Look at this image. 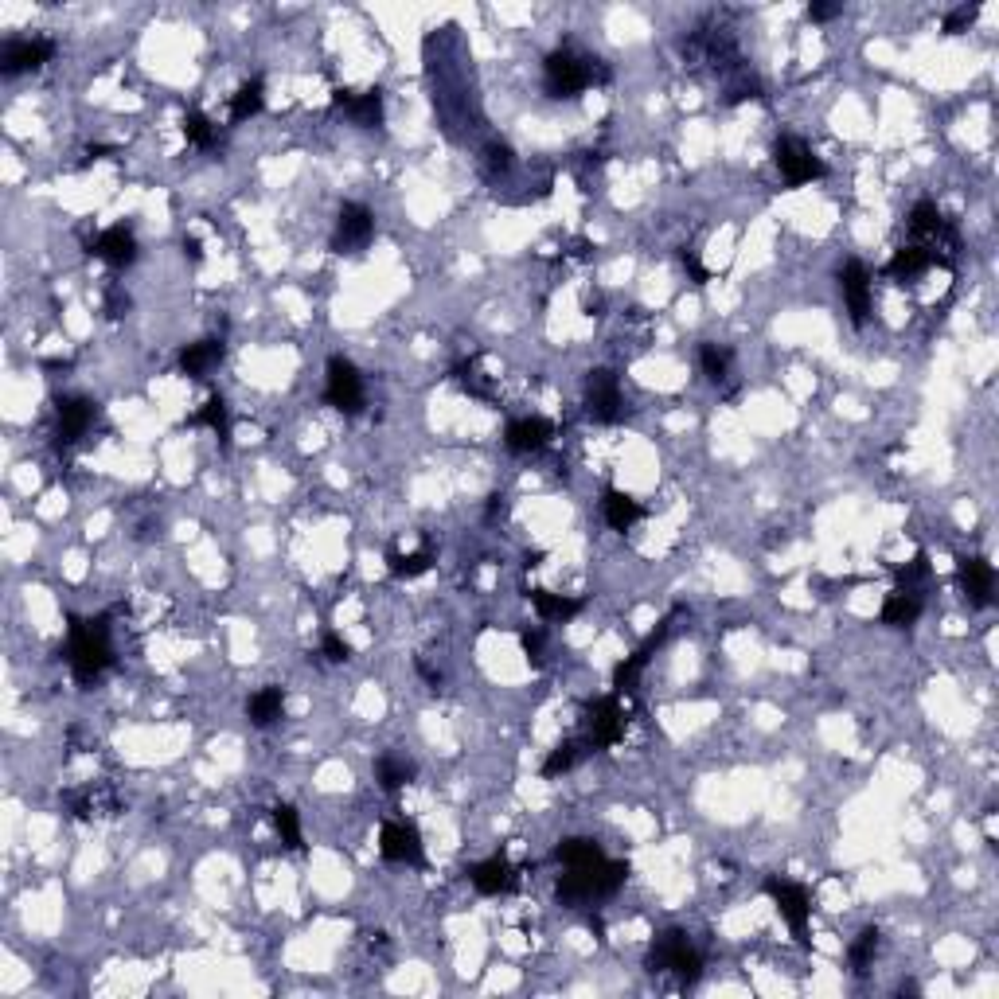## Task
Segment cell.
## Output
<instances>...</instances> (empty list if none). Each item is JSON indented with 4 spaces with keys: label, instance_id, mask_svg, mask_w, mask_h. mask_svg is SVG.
<instances>
[{
    "label": "cell",
    "instance_id": "6da1fadb",
    "mask_svg": "<svg viewBox=\"0 0 999 999\" xmlns=\"http://www.w3.org/2000/svg\"><path fill=\"white\" fill-rule=\"evenodd\" d=\"M629 879V863H590V867H566V875H559V886H555V898L559 906H594V902H605L613 898L621 886Z\"/></svg>",
    "mask_w": 999,
    "mask_h": 999
},
{
    "label": "cell",
    "instance_id": "7a4b0ae2",
    "mask_svg": "<svg viewBox=\"0 0 999 999\" xmlns=\"http://www.w3.org/2000/svg\"><path fill=\"white\" fill-rule=\"evenodd\" d=\"M67 660L79 683H94L110 664H114V648H110V617H94L82 621L71 617V644H67Z\"/></svg>",
    "mask_w": 999,
    "mask_h": 999
},
{
    "label": "cell",
    "instance_id": "3957f363",
    "mask_svg": "<svg viewBox=\"0 0 999 999\" xmlns=\"http://www.w3.org/2000/svg\"><path fill=\"white\" fill-rule=\"evenodd\" d=\"M594 79H598V59L578 55L570 47L551 51L543 63V82L551 98H578L586 86H594Z\"/></svg>",
    "mask_w": 999,
    "mask_h": 999
},
{
    "label": "cell",
    "instance_id": "277c9868",
    "mask_svg": "<svg viewBox=\"0 0 999 999\" xmlns=\"http://www.w3.org/2000/svg\"><path fill=\"white\" fill-rule=\"evenodd\" d=\"M648 972H676L683 984H695L703 972V960L691 949L683 929H664L648 949Z\"/></svg>",
    "mask_w": 999,
    "mask_h": 999
},
{
    "label": "cell",
    "instance_id": "5b68a950",
    "mask_svg": "<svg viewBox=\"0 0 999 999\" xmlns=\"http://www.w3.org/2000/svg\"><path fill=\"white\" fill-rule=\"evenodd\" d=\"M765 894L773 898V906H777V914L789 921V929H793V937H797V945H812V937H808V914H812V898H808V890L793 879H781V875H769L765 879Z\"/></svg>",
    "mask_w": 999,
    "mask_h": 999
},
{
    "label": "cell",
    "instance_id": "8992f818",
    "mask_svg": "<svg viewBox=\"0 0 999 999\" xmlns=\"http://www.w3.org/2000/svg\"><path fill=\"white\" fill-rule=\"evenodd\" d=\"M324 399L328 406H336L340 414H360L367 395H363V375L360 367L344 356H332L328 360V375H324Z\"/></svg>",
    "mask_w": 999,
    "mask_h": 999
},
{
    "label": "cell",
    "instance_id": "52a82bcc",
    "mask_svg": "<svg viewBox=\"0 0 999 999\" xmlns=\"http://www.w3.org/2000/svg\"><path fill=\"white\" fill-rule=\"evenodd\" d=\"M773 164H777V172H781V180H785L789 188L812 184V180H820V176L828 172L824 160L816 157L804 141H797V137H781V141L773 145Z\"/></svg>",
    "mask_w": 999,
    "mask_h": 999
},
{
    "label": "cell",
    "instance_id": "ba28073f",
    "mask_svg": "<svg viewBox=\"0 0 999 999\" xmlns=\"http://www.w3.org/2000/svg\"><path fill=\"white\" fill-rule=\"evenodd\" d=\"M586 414L601 422V426H613L621 422L625 414V395H621V379L609 371V367H594L586 375Z\"/></svg>",
    "mask_w": 999,
    "mask_h": 999
},
{
    "label": "cell",
    "instance_id": "9c48e42d",
    "mask_svg": "<svg viewBox=\"0 0 999 999\" xmlns=\"http://www.w3.org/2000/svg\"><path fill=\"white\" fill-rule=\"evenodd\" d=\"M379 851L387 863H406V867H422L426 863V847H422V832L410 820H387L379 832Z\"/></svg>",
    "mask_w": 999,
    "mask_h": 999
},
{
    "label": "cell",
    "instance_id": "30bf717a",
    "mask_svg": "<svg viewBox=\"0 0 999 999\" xmlns=\"http://www.w3.org/2000/svg\"><path fill=\"white\" fill-rule=\"evenodd\" d=\"M371 239H375V215H371L363 203H344L340 215H336L332 250H336V254H360Z\"/></svg>",
    "mask_w": 999,
    "mask_h": 999
},
{
    "label": "cell",
    "instance_id": "8fae6325",
    "mask_svg": "<svg viewBox=\"0 0 999 999\" xmlns=\"http://www.w3.org/2000/svg\"><path fill=\"white\" fill-rule=\"evenodd\" d=\"M586 734L594 750H609L625 738V711L617 703V695H601L586 707Z\"/></svg>",
    "mask_w": 999,
    "mask_h": 999
},
{
    "label": "cell",
    "instance_id": "7c38bea8",
    "mask_svg": "<svg viewBox=\"0 0 999 999\" xmlns=\"http://www.w3.org/2000/svg\"><path fill=\"white\" fill-rule=\"evenodd\" d=\"M840 293H843V305H847L851 324L863 328V324L871 320V270H867L859 258H851V262H843L840 266Z\"/></svg>",
    "mask_w": 999,
    "mask_h": 999
},
{
    "label": "cell",
    "instance_id": "4fadbf2b",
    "mask_svg": "<svg viewBox=\"0 0 999 999\" xmlns=\"http://www.w3.org/2000/svg\"><path fill=\"white\" fill-rule=\"evenodd\" d=\"M55 43L32 36V40H8L0 47V75H24V71H40L43 63H51Z\"/></svg>",
    "mask_w": 999,
    "mask_h": 999
},
{
    "label": "cell",
    "instance_id": "5bb4252c",
    "mask_svg": "<svg viewBox=\"0 0 999 999\" xmlns=\"http://www.w3.org/2000/svg\"><path fill=\"white\" fill-rule=\"evenodd\" d=\"M94 418H98V406L90 399H82V395H67V399L55 402V438H59V445H75L79 438H86Z\"/></svg>",
    "mask_w": 999,
    "mask_h": 999
},
{
    "label": "cell",
    "instance_id": "9a60e30c",
    "mask_svg": "<svg viewBox=\"0 0 999 999\" xmlns=\"http://www.w3.org/2000/svg\"><path fill=\"white\" fill-rule=\"evenodd\" d=\"M332 106L344 114V118L352 121V125H360V129H379L383 125V90L375 86V90H332Z\"/></svg>",
    "mask_w": 999,
    "mask_h": 999
},
{
    "label": "cell",
    "instance_id": "2e32d148",
    "mask_svg": "<svg viewBox=\"0 0 999 999\" xmlns=\"http://www.w3.org/2000/svg\"><path fill=\"white\" fill-rule=\"evenodd\" d=\"M957 582L960 590H964V598L972 601V605H980V609L996 601V570H992V562L980 559V555L957 559Z\"/></svg>",
    "mask_w": 999,
    "mask_h": 999
},
{
    "label": "cell",
    "instance_id": "e0dca14e",
    "mask_svg": "<svg viewBox=\"0 0 999 999\" xmlns=\"http://www.w3.org/2000/svg\"><path fill=\"white\" fill-rule=\"evenodd\" d=\"M551 438H555V422H551V418H539V414L516 418V422H508V430H504V441H508L512 453H539V449L551 445Z\"/></svg>",
    "mask_w": 999,
    "mask_h": 999
},
{
    "label": "cell",
    "instance_id": "ac0fdd59",
    "mask_svg": "<svg viewBox=\"0 0 999 999\" xmlns=\"http://www.w3.org/2000/svg\"><path fill=\"white\" fill-rule=\"evenodd\" d=\"M90 254L102 258V262L114 266V270H125V266L137 262V239H133L129 227H106L98 239L90 242Z\"/></svg>",
    "mask_w": 999,
    "mask_h": 999
},
{
    "label": "cell",
    "instance_id": "d6986e66",
    "mask_svg": "<svg viewBox=\"0 0 999 999\" xmlns=\"http://www.w3.org/2000/svg\"><path fill=\"white\" fill-rule=\"evenodd\" d=\"M469 879L477 886L480 894H508V890H516V867L504 859V855H492V859H484L477 867H469Z\"/></svg>",
    "mask_w": 999,
    "mask_h": 999
},
{
    "label": "cell",
    "instance_id": "ffe728a7",
    "mask_svg": "<svg viewBox=\"0 0 999 999\" xmlns=\"http://www.w3.org/2000/svg\"><path fill=\"white\" fill-rule=\"evenodd\" d=\"M933 270V258H929V250H921L918 242H910V246H898L894 250V258H890V266H886V274L894 281H902V285H914L921 274H929Z\"/></svg>",
    "mask_w": 999,
    "mask_h": 999
},
{
    "label": "cell",
    "instance_id": "44dd1931",
    "mask_svg": "<svg viewBox=\"0 0 999 999\" xmlns=\"http://www.w3.org/2000/svg\"><path fill=\"white\" fill-rule=\"evenodd\" d=\"M223 363V344L219 340H196L180 352V371L192 379H207V371H215Z\"/></svg>",
    "mask_w": 999,
    "mask_h": 999
},
{
    "label": "cell",
    "instance_id": "7402d4cb",
    "mask_svg": "<svg viewBox=\"0 0 999 999\" xmlns=\"http://www.w3.org/2000/svg\"><path fill=\"white\" fill-rule=\"evenodd\" d=\"M601 512H605V523H609L613 531H629V527L644 516V508H640L629 492H621V488H605Z\"/></svg>",
    "mask_w": 999,
    "mask_h": 999
},
{
    "label": "cell",
    "instance_id": "603a6c76",
    "mask_svg": "<svg viewBox=\"0 0 999 999\" xmlns=\"http://www.w3.org/2000/svg\"><path fill=\"white\" fill-rule=\"evenodd\" d=\"M921 609H925V601L921 598H910V594H886L882 601V625H890V629H910V625H918Z\"/></svg>",
    "mask_w": 999,
    "mask_h": 999
},
{
    "label": "cell",
    "instance_id": "cb8c5ba5",
    "mask_svg": "<svg viewBox=\"0 0 999 999\" xmlns=\"http://www.w3.org/2000/svg\"><path fill=\"white\" fill-rule=\"evenodd\" d=\"M527 598H531V605L539 609L543 621H559V625H566V621H574V617L582 613V601L578 598H562V594H551V590H527Z\"/></svg>",
    "mask_w": 999,
    "mask_h": 999
},
{
    "label": "cell",
    "instance_id": "d4e9b609",
    "mask_svg": "<svg viewBox=\"0 0 999 999\" xmlns=\"http://www.w3.org/2000/svg\"><path fill=\"white\" fill-rule=\"evenodd\" d=\"M898 594H910V598H921L925 601V590H929V582H933V566H929V555L918 551L914 559L906 562V566H898Z\"/></svg>",
    "mask_w": 999,
    "mask_h": 999
},
{
    "label": "cell",
    "instance_id": "484cf974",
    "mask_svg": "<svg viewBox=\"0 0 999 999\" xmlns=\"http://www.w3.org/2000/svg\"><path fill=\"white\" fill-rule=\"evenodd\" d=\"M246 715H250L254 726H270V722H278L281 715H285V691H281V687H262L258 695H250Z\"/></svg>",
    "mask_w": 999,
    "mask_h": 999
},
{
    "label": "cell",
    "instance_id": "4316f807",
    "mask_svg": "<svg viewBox=\"0 0 999 999\" xmlns=\"http://www.w3.org/2000/svg\"><path fill=\"white\" fill-rule=\"evenodd\" d=\"M555 859L562 867H590V863L605 859V851H601V843L586 840V836H570V840H562L555 847Z\"/></svg>",
    "mask_w": 999,
    "mask_h": 999
},
{
    "label": "cell",
    "instance_id": "83f0119b",
    "mask_svg": "<svg viewBox=\"0 0 999 999\" xmlns=\"http://www.w3.org/2000/svg\"><path fill=\"white\" fill-rule=\"evenodd\" d=\"M67 808L79 816V820H90V816H110L114 812V793L110 789H82V793H67Z\"/></svg>",
    "mask_w": 999,
    "mask_h": 999
},
{
    "label": "cell",
    "instance_id": "f1b7e54d",
    "mask_svg": "<svg viewBox=\"0 0 999 999\" xmlns=\"http://www.w3.org/2000/svg\"><path fill=\"white\" fill-rule=\"evenodd\" d=\"M262 106H266V86H262V79L242 82L239 90H235V98H231V121L254 118V114H262Z\"/></svg>",
    "mask_w": 999,
    "mask_h": 999
},
{
    "label": "cell",
    "instance_id": "f546056e",
    "mask_svg": "<svg viewBox=\"0 0 999 999\" xmlns=\"http://www.w3.org/2000/svg\"><path fill=\"white\" fill-rule=\"evenodd\" d=\"M375 781H379L387 793H399L402 785H410V781H414V765H410L406 758L387 754V758L375 761Z\"/></svg>",
    "mask_w": 999,
    "mask_h": 999
},
{
    "label": "cell",
    "instance_id": "4dcf8cb0",
    "mask_svg": "<svg viewBox=\"0 0 999 999\" xmlns=\"http://www.w3.org/2000/svg\"><path fill=\"white\" fill-rule=\"evenodd\" d=\"M192 422H196V426H211V430H215V434H219L223 441L231 438V410H227L223 395H211V399H207V406H203V410L196 414V418H192Z\"/></svg>",
    "mask_w": 999,
    "mask_h": 999
},
{
    "label": "cell",
    "instance_id": "1f68e13d",
    "mask_svg": "<svg viewBox=\"0 0 999 999\" xmlns=\"http://www.w3.org/2000/svg\"><path fill=\"white\" fill-rule=\"evenodd\" d=\"M274 828H278V836L285 847H293V851L305 847V840H301V816H297L293 804H278V808H274Z\"/></svg>",
    "mask_w": 999,
    "mask_h": 999
},
{
    "label": "cell",
    "instance_id": "d6a6232c",
    "mask_svg": "<svg viewBox=\"0 0 999 999\" xmlns=\"http://www.w3.org/2000/svg\"><path fill=\"white\" fill-rule=\"evenodd\" d=\"M699 363H703V375H707L711 383H722V379L730 375L734 356H730V348H722V344H703V348H699Z\"/></svg>",
    "mask_w": 999,
    "mask_h": 999
},
{
    "label": "cell",
    "instance_id": "836d02e7",
    "mask_svg": "<svg viewBox=\"0 0 999 999\" xmlns=\"http://www.w3.org/2000/svg\"><path fill=\"white\" fill-rule=\"evenodd\" d=\"M582 758V742H559L555 750H551V758L543 761V777H559V773H570L574 765Z\"/></svg>",
    "mask_w": 999,
    "mask_h": 999
},
{
    "label": "cell",
    "instance_id": "e575fe53",
    "mask_svg": "<svg viewBox=\"0 0 999 999\" xmlns=\"http://www.w3.org/2000/svg\"><path fill=\"white\" fill-rule=\"evenodd\" d=\"M879 929H863L859 937H855V945H851V968L855 972H867V964H875V957H879Z\"/></svg>",
    "mask_w": 999,
    "mask_h": 999
},
{
    "label": "cell",
    "instance_id": "d590c367",
    "mask_svg": "<svg viewBox=\"0 0 999 999\" xmlns=\"http://www.w3.org/2000/svg\"><path fill=\"white\" fill-rule=\"evenodd\" d=\"M184 137H188V145H196V149H211L215 145V125L207 114L200 110H188L184 114Z\"/></svg>",
    "mask_w": 999,
    "mask_h": 999
},
{
    "label": "cell",
    "instance_id": "8d00e7d4",
    "mask_svg": "<svg viewBox=\"0 0 999 999\" xmlns=\"http://www.w3.org/2000/svg\"><path fill=\"white\" fill-rule=\"evenodd\" d=\"M434 566L430 551H414V555H391V574L395 578H422Z\"/></svg>",
    "mask_w": 999,
    "mask_h": 999
},
{
    "label": "cell",
    "instance_id": "74e56055",
    "mask_svg": "<svg viewBox=\"0 0 999 999\" xmlns=\"http://www.w3.org/2000/svg\"><path fill=\"white\" fill-rule=\"evenodd\" d=\"M512 164H516V157H512V149H508L504 141H492V145L484 149V168H488V176H504V172H512Z\"/></svg>",
    "mask_w": 999,
    "mask_h": 999
},
{
    "label": "cell",
    "instance_id": "f35d334b",
    "mask_svg": "<svg viewBox=\"0 0 999 999\" xmlns=\"http://www.w3.org/2000/svg\"><path fill=\"white\" fill-rule=\"evenodd\" d=\"M640 672H644V664H640L637 656H629V660H621L617 668H613V687L617 691H637V680H640Z\"/></svg>",
    "mask_w": 999,
    "mask_h": 999
},
{
    "label": "cell",
    "instance_id": "ab89813d",
    "mask_svg": "<svg viewBox=\"0 0 999 999\" xmlns=\"http://www.w3.org/2000/svg\"><path fill=\"white\" fill-rule=\"evenodd\" d=\"M320 652H324L332 664H344V660L352 656V644L344 637H336V633H324V637H320Z\"/></svg>",
    "mask_w": 999,
    "mask_h": 999
},
{
    "label": "cell",
    "instance_id": "60d3db41",
    "mask_svg": "<svg viewBox=\"0 0 999 999\" xmlns=\"http://www.w3.org/2000/svg\"><path fill=\"white\" fill-rule=\"evenodd\" d=\"M980 16V4H960V8H953L949 12V20H945V32H964L972 20Z\"/></svg>",
    "mask_w": 999,
    "mask_h": 999
},
{
    "label": "cell",
    "instance_id": "b9f144b4",
    "mask_svg": "<svg viewBox=\"0 0 999 999\" xmlns=\"http://www.w3.org/2000/svg\"><path fill=\"white\" fill-rule=\"evenodd\" d=\"M680 262H683V270H687V278L695 281V285H707V281H711V270H707V266H703V262L695 258V250H683Z\"/></svg>",
    "mask_w": 999,
    "mask_h": 999
},
{
    "label": "cell",
    "instance_id": "7bdbcfd3",
    "mask_svg": "<svg viewBox=\"0 0 999 999\" xmlns=\"http://www.w3.org/2000/svg\"><path fill=\"white\" fill-rule=\"evenodd\" d=\"M520 640H523V656L539 668V664H543V633H523Z\"/></svg>",
    "mask_w": 999,
    "mask_h": 999
},
{
    "label": "cell",
    "instance_id": "ee69618b",
    "mask_svg": "<svg viewBox=\"0 0 999 999\" xmlns=\"http://www.w3.org/2000/svg\"><path fill=\"white\" fill-rule=\"evenodd\" d=\"M840 12H843L840 4H808V20H816V24H824V20L840 16Z\"/></svg>",
    "mask_w": 999,
    "mask_h": 999
},
{
    "label": "cell",
    "instance_id": "f6af8a7d",
    "mask_svg": "<svg viewBox=\"0 0 999 999\" xmlns=\"http://www.w3.org/2000/svg\"><path fill=\"white\" fill-rule=\"evenodd\" d=\"M184 254H188L192 262H203V246H200V239H184Z\"/></svg>",
    "mask_w": 999,
    "mask_h": 999
},
{
    "label": "cell",
    "instance_id": "bcb514c9",
    "mask_svg": "<svg viewBox=\"0 0 999 999\" xmlns=\"http://www.w3.org/2000/svg\"><path fill=\"white\" fill-rule=\"evenodd\" d=\"M418 672H422V676H426V680H430V683H434V687H438V672H434V668H430V664H426V660H418Z\"/></svg>",
    "mask_w": 999,
    "mask_h": 999
}]
</instances>
